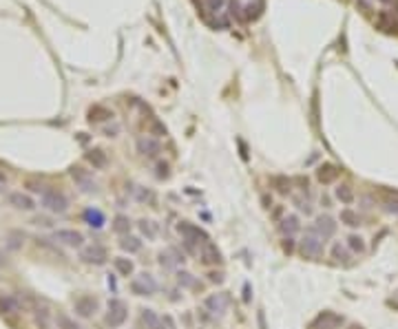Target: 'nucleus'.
Here are the masks:
<instances>
[{"instance_id":"1","label":"nucleus","mask_w":398,"mask_h":329,"mask_svg":"<svg viewBox=\"0 0 398 329\" xmlns=\"http://www.w3.org/2000/svg\"><path fill=\"white\" fill-rule=\"evenodd\" d=\"M323 243L325 241L321 239L319 232H316L314 228H307L305 235H303V239H301V245H298L303 259H310V261L319 259V256L323 254Z\"/></svg>"},{"instance_id":"2","label":"nucleus","mask_w":398,"mask_h":329,"mask_svg":"<svg viewBox=\"0 0 398 329\" xmlns=\"http://www.w3.org/2000/svg\"><path fill=\"white\" fill-rule=\"evenodd\" d=\"M40 203H42V208L53 214H62V212H66V208H69L66 194L55 188H45V192L40 194Z\"/></svg>"},{"instance_id":"3","label":"nucleus","mask_w":398,"mask_h":329,"mask_svg":"<svg viewBox=\"0 0 398 329\" xmlns=\"http://www.w3.org/2000/svg\"><path fill=\"white\" fill-rule=\"evenodd\" d=\"M177 232L182 235V239H184V243H186L188 247H193V245H203V243H208L210 241V236L206 235V232L201 230L199 226H195V223H188V221H182L177 226Z\"/></svg>"},{"instance_id":"4","label":"nucleus","mask_w":398,"mask_h":329,"mask_svg":"<svg viewBox=\"0 0 398 329\" xmlns=\"http://www.w3.org/2000/svg\"><path fill=\"white\" fill-rule=\"evenodd\" d=\"M129 318V307H126L124 300L120 298H111L108 300V312H106V325L111 329L122 327Z\"/></svg>"},{"instance_id":"5","label":"nucleus","mask_w":398,"mask_h":329,"mask_svg":"<svg viewBox=\"0 0 398 329\" xmlns=\"http://www.w3.org/2000/svg\"><path fill=\"white\" fill-rule=\"evenodd\" d=\"M131 289L135 296H153V292L157 289V283L153 281L150 274H140V279H133L131 281Z\"/></svg>"},{"instance_id":"6","label":"nucleus","mask_w":398,"mask_h":329,"mask_svg":"<svg viewBox=\"0 0 398 329\" xmlns=\"http://www.w3.org/2000/svg\"><path fill=\"white\" fill-rule=\"evenodd\" d=\"M80 259L84 261V263H93V265H104L108 259L106 254V247L98 245V243H93V245H87L82 252H80Z\"/></svg>"},{"instance_id":"7","label":"nucleus","mask_w":398,"mask_h":329,"mask_svg":"<svg viewBox=\"0 0 398 329\" xmlns=\"http://www.w3.org/2000/svg\"><path fill=\"white\" fill-rule=\"evenodd\" d=\"M73 307H75V314L82 318H89L96 314L98 309V298L96 296H89V294H82V296H78L73 300Z\"/></svg>"},{"instance_id":"8","label":"nucleus","mask_w":398,"mask_h":329,"mask_svg":"<svg viewBox=\"0 0 398 329\" xmlns=\"http://www.w3.org/2000/svg\"><path fill=\"white\" fill-rule=\"evenodd\" d=\"M53 241L62 243V245H69V247H80L84 243V235L78 230H69V228H64V230H55L53 232Z\"/></svg>"},{"instance_id":"9","label":"nucleus","mask_w":398,"mask_h":329,"mask_svg":"<svg viewBox=\"0 0 398 329\" xmlns=\"http://www.w3.org/2000/svg\"><path fill=\"white\" fill-rule=\"evenodd\" d=\"M7 203L11 208H16V210H25V212L36 210V201H33V197H29L27 192H20V190H16V192H9L7 194Z\"/></svg>"},{"instance_id":"10","label":"nucleus","mask_w":398,"mask_h":329,"mask_svg":"<svg viewBox=\"0 0 398 329\" xmlns=\"http://www.w3.org/2000/svg\"><path fill=\"white\" fill-rule=\"evenodd\" d=\"M25 309L22 300L16 296V294H2L0 296V314L2 316H11V314H20Z\"/></svg>"},{"instance_id":"11","label":"nucleus","mask_w":398,"mask_h":329,"mask_svg":"<svg viewBox=\"0 0 398 329\" xmlns=\"http://www.w3.org/2000/svg\"><path fill=\"white\" fill-rule=\"evenodd\" d=\"M71 177H73V181L80 186L82 192H96V181H93V177L84 168H78V166L71 168Z\"/></svg>"},{"instance_id":"12","label":"nucleus","mask_w":398,"mask_h":329,"mask_svg":"<svg viewBox=\"0 0 398 329\" xmlns=\"http://www.w3.org/2000/svg\"><path fill=\"white\" fill-rule=\"evenodd\" d=\"M314 230L319 232L321 239L328 241L330 236H334V232H336V223H334V219H332V217H328V214H321V217L316 219Z\"/></svg>"},{"instance_id":"13","label":"nucleus","mask_w":398,"mask_h":329,"mask_svg":"<svg viewBox=\"0 0 398 329\" xmlns=\"http://www.w3.org/2000/svg\"><path fill=\"white\" fill-rule=\"evenodd\" d=\"M221 252H219V247L215 245V243H203L201 245V263L203 265H219L221 263Z\"/></svg>"},{"instance_id":"14","label":"nucleus","mask_w":398,"mask_h":329,"mask_svg":"<svg viewBox=\"0 0 398 329\" xmlns=\"http://www.w3.org/2000/svg\"><path fill=\"white\" fill-rule=\"evenodd\" d=\"M137 150L146 157H157L159 152H162V146H159V141L153 140V137H140V140H137Z\"/></svg>"},{"instance_id":"15","label":"nucleus","mask_w":398,"mask_h":329,"mask_svg":"<svg viewBox=\"0 0 398 329\" xmlns=\"http://www.w3.org/2000/svg\"><path fill=\"white\" fill-rule=\"evenodd\" d=\"M341 323H343V318H341V316H336V314H332V312H323L314 323H312V329H316V327L334 329V327H339Z\"/></svg>"},{"instance_id":"16","label":"nucleus","mask_w":398,"mask_h":329,"mask_svg":"<svg viewBox=\"0 0 398 329\" xmlns=\"http://www.w3.org/2000/svg\"><path fill=\"white\" fill-rule=\"evenodd\" d=\"M82 217H84V221H87L91 228H102L104 223H106V219H104L102 210H98V208H87Z\"/></svg>"},{"instance_id":"17","label":"nucleus","mask_w":398,"mask_h":329,"mask_svg":"<svg viewBox=\"0 0 398 329\" xmlns=\"http://www.w3.org/2000/svg\"><path fill=\"white\" fill-rule=\"evenodd\" d=\"M203 305H206L208 312L212 314H221L226 309V298L221 296V294H212V296H208L206 300H203Z\"/></svg>"},{"instance_id":"18","label":"nucleus","mask_w":398,"mask_h":329,"mask_svg":"<svg viewBox=\"0 0 398 329\" xmlns=\"http://www.w3.org/2000/svg\"><path fill=\"white\" fill-rule=\"evenodd\" d=\"M53 321H55V327L58 329H82L78 325V323L73 321V318L69 316V314H64V312H58L53 316Z\"/></svg>"},{"instance_id":"19","label":"nucleus","mask_w":398,"mask_h":329,"mask_svg":"<svg viewBox=\"0 0 398 329\" xmlns=\"http://www.w3.org/2000/svg\"><path fill=\"white\" fill-rule=\"evenodd\" d=\"M316 175H319V181H321V184H332V181L339 177V170H336L334 166L325 164V166H321V168L316 170Z\"/></svg>"},{"instance_id":"20","label":"nucleus","mask_w":398,"mask_h":329,"mask_svg":"<svg viewBox=\"0 0 398 329\" xmlns=\"http://www.w3.org/2000/svg\"><path fill=\"white\" fill-rule=\"evenodd\" d=\"M113 265H115V270L120 272L122 276H131L133 270H135L133 261L131 259H124V256H117V259H113Z\"/></svg>"},{"instance_id":"21","label":"nucleus","mask_w":398,"mask_h":329,"mask_svg":"<svg viewBox=\"0 0 398 329\" xmlns=\"http://www.w3.org/2000/svg\"><path fill=\"white\" fill-rule=\"evenodd\" d=\"M203 4H206V9L212 13L215 18L219 16H226V0H203Z\"/></svg>"},{"instance_id":"22","label":"nucleus","mask_w":398,"mask_h":329,"mask_svg":"<svg viewBox=\"0 0 398 329\" xmlns=\"http://www.w3.org/2000/svg\"><path fill=\"white\" fill-rule=\"evenodd\" d=\"M279 228H281V232H283V235H288V236L295 235V232L298 230V217H297V214H290V217L283 219Z\"/></svg>"},{"instance_id":"23","label":"nucleus","mask_w":398,"mask_h":329,"mask_svg":"<svg viewBox=\"0 0 398 329\" xmlns=\"http://www.w3.org/2000/svg\"><path fill=\"white\" fill-rule=\"evenodd\" d=\"M120 247L124 252H129V254H133V252H140L142 250V241L137 239V236H124V239L120 241Z\"/></svg>"},{"instance_id":"24","label":"nucleus","mask_w":398,"mask_h":329,"mask_svg":"<svg viewBox=\"0 0 398 329\" xmlns=\"http://www.w3.org/2000/svg\"><path fill=\"white\" fill-rule=\"evenodd\" d=\"M113 230H115L117 235H124V232H129L131 230L129 217H124V214H117V217L113 219Z\"/></svg>"},{"instance_id":"25","label":"nucleus","mask_w":398,"mask_h":329,"mask_svg":"<svg viewBox=\"0 0 398 329\" xmlns=\"http://www.w3.org/2000/svg\"><path fill=\"white\" fill-rule=\"evenodd\" d=\"M336 199H339L341 203H352L354 201V192L349 186H336Z\"/></svg>"},{"instance_id":"26","label":"nucleus","mask_w":398,"mask_h":329,"mask_svg":"<svg viewBox=\"0 0 398 329\" xmlns=\"http://www.w3.org/2000/svg\"><path fill=\"white\" fill-rule=\"evenodd\" d=\"M348 247L354 252V254H363V252H365V241H363V236H358V235L348 236Z\"/></svg>"},{"instance_id":"27","label":"nucleus","mask_w":398,"mask_h":329,"mask_svg":"<svg viewBox=\"0 0 398 329\" xmlns=\"http://www.w3.org/2000/svg\"><path fill=\"white\" fill-rule=\"evenodd\" d=\"M341 221L349 228H356L358 223H361V217H358L356 212H352V210H343V212H341Z\"/></svg>"},{"instance_id":"28","label":"nucleus","mask_w":398,"mask_h":329,"mask_svg":"<svg viewBox=\"0 0 398 329\" xmlns=\"http://www.w3.org/2000/svg\"><path fill=\"white\" fill-rule=\"evenodd\" d=\"M87 159L91 161L96 168H104V166H106V157H104L102 150H91V152L87 155Z\"/></svg>"},{"instance_id":"29","label":"nucleus","mask_w":398,"mask_h":329,"mask_svg":"<svg viewBox=\"0 0 398 329\" xmlns=\"http://www.w3.org/2000/svg\"><path fill=\"white\" fill-rule=\"evenodd\" d=\"M142 321H144L146 323V327H155V325H157V323H159V318L157 316H155V312H153V309H142Z\"/></svg>"},{"instance_id":"30","label":"nucleus","mask_w":398,"mask_h":329,"mask_svg":"<svg viewBox=\"0 0 398 329\" xmlns=\"http://www.w3.org/2000/svg\"><path fill=\"white\" fill-rule=\"evenodd\" d=\"M140 230H142V235H144L146 239H155V228H153V223H150V221H144V219H142V221H140Z\"/></svg>"},{"instance_id":"31","label":"nucleus","mask_w":398,"mask_h":329,"mask_svg":"<svg viewBox=\"0 0 398 329\" xmlns=\"http://www.w3.org/2000/svg\"><path fill=\"white\" fill-rule=\"evenodd\" d=\"M332 256H334L336 261H345L348 259V250H345L341 243H334V245H332Z\"/></svg>"},{"instance_id":"32","label":"nucleus","mask_w":398,"mask_h":329,"mask_svg":"<svg viewBox=\"0 0 398 329\" xmlns=\"http://www.w3.org/2000/svg\"><path fill=\"white\" fill-rule=\"evenodd\" d=\"M175 263H177V261L170 259V250L168 252H159V265H162V268H173Z\"/></svg>"},{"instance_id":"33","label":"nucleus","mask_w":398,"mask_h":329,"mask_svg":"<svg viewBox=\"0 0 398 329\" xmlns=\"http://www.w3.org/2000/svg\"><path fill=\"white\" fill-rule=\"evenodd\" d=\"M272 181L277 184V190H279V192H288V190H290V181H288L286 177H274Z\"/></svg>"},{"instance_id":"34","label":"nucleus","mask_w":398,"mask_h":329,"mask_svg":"<svg viewBox=\"0 0 398 329\" xmlns=\"http://www.w3.org/2000/svg\"><path fill=\"white\" fill-rule=\"evenodd\" d=\"M177 276H179V279H177V281H179V285H184V287H191V285L195 283V281H193V276L188 274V272H179Z\"/></svg>"},{"instance_id":"35","label":"nucleus","mask_w":398,"mask_h":329,"mask_svg":"<svg viewBox=\"0 0 398 329\" xmlns=\"http://www.w3.org/2000/svg\"><path fill=\"white\" fill-rule=\"evenodd\" d=\"M208 276H210L212 283H221V281H224V274H221V272H210Z\"/></svg>"},{"instance_id":"36","label":"nucleus","mask_w":398,"mask_h":329,"mask_svg":"<svg viewBox=\"0 0 398 329\" xmlns=\"http://www.w3.org/2000/svg\"><path fill=\"white\" fill-rule=\"evenodd\" d=\"M157 168H159L157 177H168V164H157Z\"/></svg>"},{"instance_id":"37","label":"nucleus","mask_w":398,"mask_h":329,"mask_svg":"<svg viewBox=\"0 0 398 329\" xmlns=\"http://www.w3.org/2000/svg\"><path fill=\"white\" fill-rule=\"evenodd\" d=\"M162 323L166 325V329H175V323H173V318H170V316H164Z\"/></svg>"},{"instance_id":"38","label":"nucleus","mask_w":398,"mask_h":329,"mask_svg":"<svg viewBox=\"0 0 398 329\" xmlns=\"http://www.w3.org/2000/svg\"><path fill=\"white\" fill-rule=\"evenodd\" d=\"M387 210L390 212H398V201H387Z\"/></svg>"},{"instance_id":"39","label":"nucleus","mask_w":398,"mask_h":329,"mask_svg":"<svg viewBox=\"0 0 398 329\" xmlns=\"http://www.w3.org/2000/svg\"><path fill=\"white\" fill-rule=\"evenodd\" d=\"M283 250H286V252H292V239H286V241H283Z\"/></svg>"},{"instance_id":"40","label":"nucleus","mask_w":398,"mask_h":329,"mask_svg":"<svg viewBox=\"0 0 398 329\" xmlns=\"http://www.w3.org/2000/svg\"><path fill=\"white\" fill-rule=\"evenodd\" d=\"M150 329H164V323H162V318H159V323L155 327H150Z\"/></svg>"},{"instance_id":"41","label":"nucleus","mask_w":398,"mask_h":329,"mask_svg":"<svg viewBox=\"0 0 398 329\" xmlns=\"http://www.w3.org/2000/svg\"><path fill=\"white\" fill-rule=\"evenodd\" d=\"M383 2H396V0H383Z\"/></svg>"},{"instance_id":"42","label":"nucleus","mask_w":398,"mask_h":329,"mask_svg":"<svg viewBox=\"0 0 398 329\" xmlns=\"http://www.w3.org/2000/svg\"><path fill=\"white\" fill-rule=\"evenodd\" d=\"M4 263V261H2V254H0V265H2Z\"/></svg>"},{"instance_id":"43","label":"nucleus","mask_w":398,"mask_h":329,"mask_svg":"<svg viewBox=\"0 0 398 329\" xmlns=\"http://www.w3.org/2000/svg\"><path fill=\"white\" fill-rule=\"evenodd\" d=\"M0 192H2V188H0Z\"/></svg>"}]
</instances>
